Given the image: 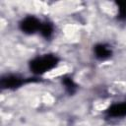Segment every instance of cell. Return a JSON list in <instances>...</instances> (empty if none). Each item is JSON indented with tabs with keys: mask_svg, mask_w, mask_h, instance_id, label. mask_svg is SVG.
Returning a JSON list of instances; mask_svg holds the SVG:
<instances>
[{
	"mask_svg": "<svg viewBox=\"0 0 126 126\" xmlns=\"http://www.w3.org/2000/svg\"><path fill=\"white\" fill-rule=\"evenodd\" d=\"M94 53L95 56L98 59H106L108 57L111 56V50L108 48V46L104 45V44H97L94 47Z\"/></svg>",
	"mask_w": 126,
	"mask_h": 126,
	"instance_id": "obj_5",
	"label": "cell"
},
{
	"mask_svg": "<svg viewBox=\"0 0 126 126\" xmlns=\"http://www.w3.org/2000/svg\"><path fill=\"white\" fill-rule=\"evenodd\" d=\"M58 64V58L52 54H44L42 56H37L30 62V69L35 75L44 74Z\"/></svg>",
	"mask_w": 126,
	"mask_h": 126,
	"instance_id": "obj_1",
	"label": "cell"
},
{
	"mask_svg": "<svg viewBox=\"0 0 126 126\" xmlns=\"http://www.w3.org/2000/svg\"><path fill=\"white\" fill-rule=\"evenodd\" d=\"M107 114L111 117H123L126 115V101L114 103L106 110Z\"/></svg>",
	"mask_w": 126,
	"mask_h": 126,
	"instance_id": "obj_4",
	"label": "cell"
},
{
	"mask_svg": "<svg viewBox=\"0 0 126 126\" xmlns=\"http://www.w3.org/2000/svg\"><path fill=\"white\" fill-rule=\"evenodd\" d=\"M63 82H64V85L66 86V88H67V89H69V91H70V92H72V90H73V89H74V87H75V85H74L73 81H72L71 79H69V78H66Z\"/></svg>",
	"mask_w": 126,
	"mask_h": 126,
	"instance_id": "obj_7",
	"label": "cell"
},
{
	"mask_svg": "<svg viewBox=\"0 0 126 126\" xmlns=\"http://www.w3.org/2000/svg\"><path fill=\"white\" fill-rule=\"evenodd\" d=\"M41 32V34L45 37H48L51 35L52 33V26L49 23H42L41 25V29L39 31Z\"/></svg>",
	"mask_w": 126,
	"mask_h": 126,
	"instance_id": "obj_6",
	"label": "cell"
},
{
	"mask_svg": "<svg viewBox=\"0 0 126 126\" xmlns=\"http://www.w3.org/2000/svg\"><path fill=\"white\" fill-rule=\"evenodd\" d=\"M42 23L33 16H28L23 19L20 23V29L24 33L32 34L36 32H39L41 29Z\"/></svg>",
	"mask_w": 126,
	"mask_h": 126,
	"instance_id": "obj_2",
	"label": "cell"
},
{
	"mask_svg": "<svg viewBox=\"0 0 126 126\" xmlns=\"http://www.w3.org/2000/svg\"><path fill=\"white\" fill-rule=\"evenodd\" d=\"M24 80L17 75H6L1 78L0 85L2 89H14L23 85Z\"/></svg>",
	"mask_w": 126,
	"mask_h": 126,
	"instance_id": "obj_3",
	"label": "cell"
}]
</instances>
